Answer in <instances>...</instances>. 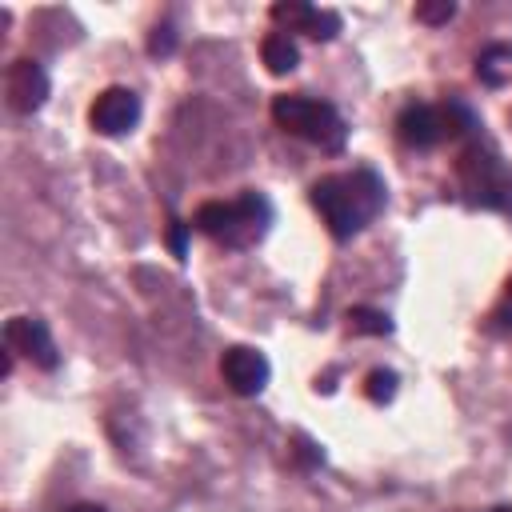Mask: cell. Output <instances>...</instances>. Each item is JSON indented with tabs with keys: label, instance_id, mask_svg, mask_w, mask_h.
I'll use <instances>...</instances> for the list:
<instances>
[{
	"label": "cell",
	"instance_id": "1",
	"mask_svg": "<svg viewBox=\"0 0 512 512\" xmlns=\"http://www.w3.org/2000/svg\"><path fill=\"white\" fill-rule=\"evenodd\" d=\"M308 200L320 212V220L328 224V232L336 240H348V236H356L384 208V184H380L376 172L356 168L348 176H324V180H316L312 192H308Z\"/></svg>",
	"mask_w": 512,
	"mask_h": 512
},
{
	"label": "cell",
	"instance_id": "2",
	"mask_svg": "<svg viewBox=\"0 0 512 512\" xmlns=\"http://www.w3.org/2000/svg\"><path fill=\"white\" fill-rule=\"evenodd\" d=\"M268 220H272V208H268V200H264L260 192H244V196L232 200V204L208 200V204H200L196 216H192V224H196L204 236L224 240V244H232V248H244V244L260 240L264 228H268Z\"/></svg>",
	"mask_w": 512,
	"mask_h": 512
},
{
	"label": "cell",
	"instance_id": "3",
	"mask_svg": "<svg viewBox=\"0 0 512 512\" xmlns=\"http://www.w3.org/2000/svg\"><path fill=\"white\" fill-rule=\"evenodd\" d=\"M272 120L284 132H292L300 140H312L328 152H340L344 132H348L340 112L328 100H316V96H276L272 100Z\"/></svg>",
	"mask_w": 512,
	"mask_h": 512
},
{
	"label": "cell",
	"instance_id": "4",
	"mask_svg": "<svg viewBox=\"0 0 512 512\" xmlns=\"http://www.w3.org/2000/svg\"><path fill=\"white\" fill-rule=\"evenodd\" d=\"M472 128V112L464 104H408L396 116V132L408 148H436L444 136H460Z\"/></svg>",
	"mask_w": 512,
	"mask_h": 512
},
{
	"label": "cell",
	"instance_id": "5",
	"mask_svg": "<svg viewBox=\"0 0 512 512\" xmlns=\"http://www.w3.org/2000/svg\"><path fill=\"white\" fill-rule=\"evenodd\" d=\"M456 172H460V184H464L472 204H480V208H512V180H508L504 164L496 160V152L468 148L460 156Z\"/></svg>",
	"mask_w": 512,
	"mask_h": 512
},
{
	"label": "cell",
	"instance_id": "6",
	"mask_svg": "<svg viewBox=\"0 0 512 512\" xmlns=\"http://www.w3.org/2000/svg\"><path fill=\"white\" fill-rule=\"evenodd\" d=\"M88 120H92V128L104 132V136H124V132H132L136 120H140V96H136L132 88H104V92L92 100Z\"/></svg>",
	"mask_w": 512,
	"mask_h": 512
},
{
	"label": "cell",
	"instance_id": "7",
	"mask_svg": "<svg viewBox=\"0 0 512 512\" xmlns=\"http://www.w3.org/2000/svg\"><path fill=\"white\" fill-rule=\"evenodd\" d=\"M4 344H8V352H20V356H28L40 368H56L60 364L48 324L36 320V316H12L4 324Z\"/></svg>",
	"mask_w": 512,
	"mask_h": 512
},
{
	"label": "cell",
	"instance_id": "8",
	"mask_svg": "<svg viewBox=\"0 0 512 512\" xmlns=\"http://www.w3.org/2000/svg\"><path fill=\"white\" fill-rule=\"evenodd\" d=\"M220 372H224L228 388L240 392V396H260L264 384H268V376H272L264 352H256V348H248V344H232V348H224V356H220Z\"/></svg>",
	"mask_w": 512,
	"mask_h": 512
},
{
	"label": "cell",
	"instance_id": "9",
	"mask_svg": "<svg viewBox=\"0 0 512 512\" xmlns=\"http://www.w3.org/2000/svg\"><path fill=\"white\" fill-rule=\"evenodd\" d=\"M4 92H8V104L16 112H36L48 100V76L36 60H16L4 76Z\"/></svg>",
	"mask_w": 512,
	"mask_h": 512
},
{
	"label": "cell",
	"instance_id": "10",
	"mask_svg": "<svg viewBox=\"0 0 512 512\" xmlns=\"http://www.w3.org/2000/svg\"><path fill=\"white\" fill-rule=\"evenodd\" d=\"M260 60L268 64V72L284 76V72H292L300 64V48H296V40L288 32H268L264 44H260Z\"/></svg>",
	"mask_w": 512,
	"mask_h": 512
},
{
	"label": "cell",
	"instance_id": "11",
	"mask_svg": "<svg viewBox=\"0 0 512 512\" xmlns=\"http://www.w3.org/2000/svg\"><path fill=\"white\" fill-rule=\"evenodd\" d=\"M476 76H480L488 88H500V84L512 76V48H508V44H488V48L476 56Z\"/></svg>",
	"mask_w": 512,
	"mask_h": 512
},
{
	"label": "cell",
	"instance_id": "12",
	"mask_svg": "<svg viewBox=\"0 0 512 512\" xmlns=\"http://www.w3.org/2000/svg\"><path fill=\"white\" fill-rule=\"evenodd\" d=\"M348 324H352V332H364V336H388V332H392L388 312H380V308H364V304L348 312Z\"/></svg>",
	"mask_w": 512,
	"mask_h": 512
},
{
	"label": "cell",
	"instance_id": "13",
	"mask_svg": "<svg viewBox=\"0 0 512 512\" xmlns=\"http://www.w3.org/2000/svg\"><path fill=\"white\" fill-rule=\"evenodd\" d=\"M308 16H312V4H304V0L272 4V20H276V24H288V32H300V28L308 24Z\"/></svg>",
	"mask_w": 512,
	"mask_h": 512
},
{
	"label": "cell",
	"instance_id": "14",
	"mask_svg": "<svg viewBox=\"0 0 512 512\" xmlns=\"http://www.w3.org/2000/svg\"><path fill=\"white\" fill-rule=\"evenodd\" d=\"M300 32H308L312 40H332V36L340 32V16H336V12H324V8H312L308 24H304Z\"/></svg>",
	"mask_w": 512,
	"mask_h": 512
},
{
	"label": "cell",
	"instance_id": "15",
	"mask_svg": "<svg viewBox=\"0 0 512 512\" xmlns=\"http://www.w3.org/2000/svg\"><path fill=\"white\" fill-rule=\"evenodd\" d=\"M364 392H368V400H372V404H388V400L396 396V372H388V368H376V372L368 376Z\"/></svg>",
	"mask_w": 512,
	"mask_h": 512
},
{
	"label": "cell",
	"instance_id": "16",
	"mask_svg": "<svg viewBox=\"0 0 512 512\" xmlns=\"http://www.w3.org/2000/svg\"><path fill=\"white\" fill-rule=\"evenodd\" d=\"M456 16V4L452 0H436V4H416V20L424 24H448Z\"/></svg>",
	"mask_w": 512,
	"mask_h": 512
},
{
	"label": "cell",
	"instance_id": "17",
	"mask_svg": "<svg viewBox=\"0 0 512 512\" xmlns=\"http://www.w3.org/2000/svg\"><path fill=\"white\" fill-rule=\"evenodd\" d=\"M172 48H176V28L172 24H156L152 36H148V52L152 56H168Z\"/></svg>",
	"mask_w": 512,
	"mask_h": 512
},
{
	"label": "cell",
	"instance_id": "18",
	"mask_svg": "<svg viewBox=\"0 0 512 512\" xmlns=\"http://www.w3.org/2000/svg\"><path fill=\"white\" fill-rule=\"evenodd\" d=\"M488 320H492V324H488L492 332H512V280H508V288H504V300L496 304V312H492Z\"/></svg>",
	"mask_w": 512,
	"mask_h": 512
},
{
	"label": "cell",
	"instance_id": "19",
	"mask_svg": "<svg viewBox=\"0 0 512 512\" xmlns=\"http://www.w3.org/2000/svg\"><path fill=\"white\" fill-rule=\"evenodd\" d=\"M296 456H300L304 464H324V452H320L308 436H296Z\"/></svg>",
	"mask_w": 512,
	"mask_h": 512
},
{
	"label": "cell",
	"instance_id": "20",
	"mask_svg": "<svg viewBox=\"0 0 512 512\" xmlns=\"http://www.w3.org/2000/svg\"><path fill=\"white\" fill-rule=\"evenodd\" d=\"M184 232H188L184 220H172V224H168V244H172V252H176L180 260H184V248H188V244H184Z\"/></svg>",
	"mask_w": 512,
	"mask_h": 512
},
{
	"label": "cell",
	"instance_id": "21",
	"mask_svg": "<svg viewBox=\"0 0 512 512\" xmlns=\"http://www.w3.org/2000/svg\"><path fill=\"white\" fill-rule=\"evenodd\" d=\"M68 512H104V508H100V504H72Z\"/></svg>",
	"mask_w": 512,
	"mask_h": 512
},
{
	"label": "cell",
	"instance_id": "22",
	"mask_svg": "<svg viewBox=\"0 0 512 512\" xmlns=\"http://www.w3.org/2000/svg\"><path fill=\"white\" fill-rule=\"evenodd\" d=\"M496 512H512V508H496Z\"/></svg>",
	"mask_w": 512,
	"mask_h": 512
}]
</instances>
